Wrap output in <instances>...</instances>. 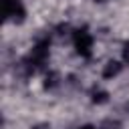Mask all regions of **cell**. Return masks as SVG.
I'll return each mask as SVG.
<instances>
[{
    "mask_svg": "<svg viewBox=\"0 0 129 129\" xmlns=\"http://www.w3.org/2000/svg\"><path fill=\"white\" fill-rule=\"evenodd\" d=\"M127 109H129V105H127Z\"/></svg>",
    "mask_w": 129,
    "mask_h": 129,
    "instance_id": "8fae6325",
    "label": "cell"
},
{
    "mask_svg": "<svg viewBox=\"0 0 129 129\" xmlns=\"http://www.w3.org/2000/svg\"><path fill=\"white\" fill-rule=\"evenodd\" d=\"M44 89L46 91H52V89H56L58 85H60V77H58V73L56 71H48L46 75H44Z\"/></svg>",
    "mask_w": 129,
    "mask_h": 129,
    "instance_id": "277c9868",
    "label": "cell"
},
{
    "mask_svg": "<svg viewBox=\"0 0 129 129\" xmlns=\"http://www.w3.org/2000/svg\"><path fill=\"white\" fill-rule=\"evenodd\" d=\"M24 18H26V8L22 0H4V20L20 24L24 22Z\"/></svg>",
    "mask_w": 129,
    "mask_h": 129,
    "instance_id": "7a4b0ae2",
    "label": "cell"
},
{
    "mask_svg": "<svg viewBox=\"0 0 129 129\" xmlns=\"http://www.w3.org/2000/svg\"><path fill=\"white\" fill-rule=\"evenodd\" d=\"M79 129H95V127H93V125H89V123H87V125H81V127H79Z\"/></svg>",
    "mask_w": 129,
    "mask_h": 129,
    "instance_id": "9c48e42d",
    "label": "cell"
},
{
    "mask_svg": "<svg viewBox=\"0 0 129 129\" xmlns=\"http://www.w3.org/2000/svg\"><path fill=\"white\" fill-rule=\"evenodd\" d=\"M93 34L87 30V28H77L73 30V46L77 50L79 56L83 58H89L93 54Z\"/></svg>",
    "mask_w": 129,
    "mask_h": 129,
    "instance_id": "6da1fadb",
    "label": "cell"
},
{
    "mask_svg": "<svg viewBox=\"0 0 129 129\" xmlns=\"http://www.w3.org/2000/svg\"><path fill=\"white\" fill-rule=\"evenodd\" d=\"M99 129H121V121L119 119H105Z\"/></svg>",
    "mask_w": 129,
    "mask_h": 129,
    "instance_id": "8992f818",
    "label": "cell"
},
{
    "mask_svg": "<svg viewBox=\"0 0 129 129\" xmlns=\"http://www.w3.org/2000/svg\"><path fill=\"white\" fill-rule=\"evenodd\" d=\"M121 71H123V62L111 58V60H107L105 67H103V79H113V77H117Z\"/></svg>",
    "mask_w": 129,
    "mask_h": 129,
    "instance_id": "3957f363",
    "label": "cell"
},
{
    "mask_svg": "<svg viewBox=\"0 0 129 129\" xmlns=\"http://www.w3.org/2000/svg\"><path fill=\"white\" fill-rule=\"evenodd\" d=\"M32 129H50V125L48 123H36V125H32Z\"/></svg>",
    "mask_w": 129,
    "mask_h": 129,
    "instance_id": "ba28073f",
    "label": "cell"
},
{
    "mask_svg": "<svg viewBox=\"0 0 129 129\" xmlns=\"http://www.w3.org/2000/svg\"><path fill=\"white\" fill-rule=\"evenodd\" d=\"M91 101H93L95 105H105V103L109 101V93H107L105 89L95 87V89L91 91Z\"/></svg>",
    "mask_w": 129,
    "mask_h": 129,
    "instance_id": "5b68a950",
    "label": "cell"
},
{
    "mask_svg": "<svg viewBox=\"0 0 129 129\" xmlns=\"http://www.w3.org/2000/svg\"><path fill=\"white\" fill-rule=\"evenodd\" d=\"M123 62H129V40L123 42Z\"/></svg>",
    "mask_w": 129,
    "mask_h": 129,
    "instance_id": "52a82bcc",
    "label": "cell"
},
{
    "mask_svg": "<svg viewBox=\"0 0 129 129\" xmlns=\"http://www.w3.org/2000/svg\"><path fill=\"white\" fill-rule=\"evenodd\" d=\"M97 2H105V0H97Z\"/></svg>",
    "mask_w": 129,
    "mask_h": 129,
    "instance_id": "30bf717a",
    "label": "cell"
}]
</instances>
